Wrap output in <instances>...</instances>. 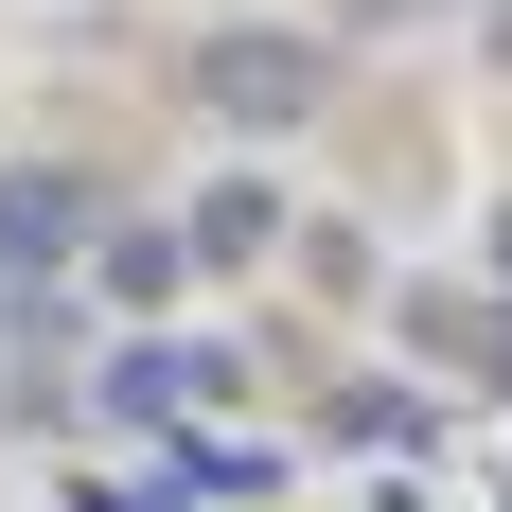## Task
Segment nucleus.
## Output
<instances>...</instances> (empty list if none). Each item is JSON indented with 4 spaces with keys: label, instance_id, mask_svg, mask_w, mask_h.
I'll use <instances>...</instances> for the list:
<instances>
[{
    "label": "nucleus",
    "instance_id": "7ed1b4c3",
    "mask_svg": "<svg viewBox=\"0 0 512 512\" xmlns=\"http://www.w3.org/2000/svg\"><path fill=\"white\" fill-rule=\"evenodd\" d=\"M265 230H283V195H265V177H212V195L177 212V248H195V265H248Z\"/></svg>",
    "mask_w": 512,
    "mask_h": 512
},
{
    "label": "nucleus",
    "instance_id": "f03ea898",
    "mask_svg": "<svg viewBox=\"0 0 512 512\" xmlns=\"http://www.w3.org/2000/svg\"><path fill=\"white\" fill-rule=\"evenodd\" d=\"M71 248H89V177H53V159H18V177H0V265L36 283V265H71Z\"/></svg>",
    "mask_w": 512,
    "mask_h": 512
},
{
    "label": "nucleus",
    "instance_id": "f257e3e1",
    "mask_svg": "<svg viewBox=\"0 0 512 512\" xmlns=\"http://www.w3.org/2000/svg\"><path fill=\"white\" fill-rule=\"evenodd\" d=\"M195 106H212V124H248V142H283V124H318V106H336V53H318L301 18H248V36L195 53Z\"/></svg>",
    "mask_w": 512,
    "mask_h": 512
},
{
    "label": "nucleus",
    "instance_id": "20e7f679",
    "mask_svg": "<svg viewBox=\"0 0 512 512\" xmlns=\"http://www.w3.org/2000/svg\"><path fill=\"white\" fill-rule=\"evenodd\" d=\"M495 283H512V212H495Z\"/></svg>",
    "mask_w": 512,
    "mask_h": 512
}]
</instances>
